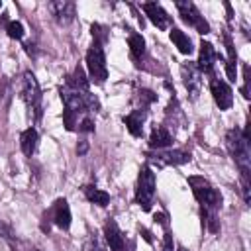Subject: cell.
Returning <instances> with one entry per match:
<instances>
[{"mask_svg":"<svg viewBox=\"0 0 251 251\" xmlns=\"http://www.w3.org/2000/svg\"><path fill=\"white\" fill-rule=\"evenodd\" d=\"M226 145L229 155L233 157V161L237 163V167L241 169V175L249 176L251 171V157H249V139L243 135V131H239L237 127L229 129L226 133Z\"/></svg>","mask_w":251,"mask_h":251,"instance_id":"cell-1","label":"cell"},{"mask_svg":"<svg viewBox=\"0 0 251 251\" xmlns=\"http://www.w3.org/2000/svg\"><path fill=\"white\" fill-rule=\"evenodd\" d=\"M188 184L192 188L194 198L200 202L202 210L208 212H218L222 206V194L202 176H188Z\"/></svg>","mask_w":251,"mask_h":251,"instance_id":"cell-2","label":"cell"},{"mask_svg":"<svg viewBox=\"0 0 251 251\" xmlns=\"http://www.w3.org/2000/svg\"><path fill=\"white\" fill-rule=\"evenodd\" d=\"M155 196V173L151 171L149 165H143L137 176V188H135V202L143 208L149 210L153 204Z\"/></svg>","mask_w":251,"mask_h":251,"instance_id":"cell-3","label":"cell"},{"mask_svg":"<svg viewBox=\"0 0 251 251\" xmlns=\"http://www.w3.org/2000/svg\"><path fill=\"white\" fill-rule=\"evenodd\" d=\"M22 94L25 100V106L29 110V116H33V120L37 122L41 118V90L37 84V78L33 76V73H24V84H22Z\"/></svg>","mask_w":251,"mask_h":251,"instance_id":"cell-4","label":"cell"},{"mask_svg":"<svg viewBox=\"0 0 251 251\" xmlns=\"http://www.w3.org/2000/svg\"><path fill=\"white\" fill-rule=\"evenodd\" d=\"M86 69L90 75V80L96 84H102L108 78V69H106V57L100 47V43H94L86 51Z\"/></svg>","mask_w":251,"mask_h":251,"instance_id":"cell-5","label":"cell"},{"mask_svg":"<svg viewBox=\"0 0 251 251\" xmlns=\"http://www.w3.org/2000/svg\"><path fill=\"white\" fill-rule=\"evenodd\" d=\"M192 157L188 151H180V149H173V151H163L157 149V153H147V161L157 165V167H169V165H182L188 163Z\"/></svg>","mask_w":251,"mask_h":251,"instance_id":"cell-6","label":"cell"},{"mask_svg":"<svg viewBox=\"0 0 251 251\" xmlns=\"http://www.w3.org/2000/svg\"><path fill=\"white\" fill-rule=\"evenodd\" d=\"M175 6H176V10L180 12V16H182V20H184L186 24L194 25L200 33H208V31H210L208 22L204 20V16H200L198 8H196L192 2H176Z\"/></svg>","mask_w":251,"mask_h":251,"instance_id":"cell-7","label":"cell"},{"mask_svg":"<svg viewBox=\"0 0 251 251\" xmlns=\"http://www.w3.org/2000/svg\"><path fill=\"white\" fill-rule=\"evenodd\" d=\"M210 90H212V96H214V100H216V104H218L220 110L231 108V104H233V92H231V88H229V84L226 80L212 78L210 80Z\"/></svg>","mask_w":251,"mask_h":251,"instance_id":"cell-8","label":"cell"},{"mask_svg":"<svg viewBox=\"0 0 251 251\" xmlns=\"http://www.w3.org/2000/svg\"><path fill=\"white\" fill-rule=\"evenodd\" d=\"M180 73H182V80H184V86H186L190 98H196L200 94V86H202V78H200L202 75H200L198 67L188 61V63H182Z\"/></svg>","mask_w":251,"mask_h":251,"instance_id":"cell-9","label":"cell"},{"mask_svg":"<svg viewBox=\"0 0 251 251\" xmlns=\"http://www.w3.org/2000/svg\"><path fill=\"white\" fill-rule=\"evenodd\" d=\"M49 218H51V222H53L57 227L69 229V226H71V208H69V204H67L65 198L55 200V204H53L51 210H49Z\"/></svg>","mask_w":251,"mask_h":251,"instance_id":"cell-10","label":"cell"},{"mask_svg":"<svg viewBox=\"0 0 251 251\" xmlns=\"http://www.w3.org/2000/svg\"><path fill=\"white\" fill-rule=\"evenodd\" d=\"M143 12L147 14V18H149L159 29H169V27H171V16L163 10L161 4H157V2H145V4H143Z\"/></svg>","mask_w":251,"mask_h":251,"instance_id":"cell-11","label":"cell"},{"mask_svg":"<svg viewBox=\"0 0 251 251\" xmlns=\"http://www.w3.org/2000/svg\"><path fill=\"white\" fill-rule=\"evenodd\" d=\"M49 10L51 14L55 16V20L59 24H71L73 18H75V2H69V0H55V2H49Z\"/></svg>","mask_w":251,"mask_h":251,"instance_id":"cell-12","label":"cell"},{"mask_svg":"<svg viewBox=\"0 0 251 251\" xmlns=\"http://www.w3.org/2000/svg\"><path fill=\"white\" fill-rule=\"evenodd\" d=\"M104 235H106V241H108L112 251H126V241H124V235H122V231H120L116 222L110 220L104 226Z\"/></svg>","mask_w":251,"mask_h":251,"instance_id":"cell-13","label":"cell"},{"mask_svg":"<svg viewBox=\"0 0 251 251\" xmlns=\"http://www.w3.org/2000/svg\"><path fill=\"white\" fill-rule=\"evenodd\" d=\"M216 51H214V47H212V43H208V41H202L200 43V57H198V71L200 73H212V69H214V63H216Z\"/></svg>","mask_w":251,"mask_h":251,"instance_id":"cell-14","label":"cell"},{"mask_svg":"<svg viewBox=\"0 0 251 251\" xmlns=\"http://www.w3.org/2000/svg\"><path fill=\"white\" fill-rule=\"evenodd\" d=\"M173 143V135L169 133V129L165 126H157L153 127L151 131V137H149V147L151 149H165Z\"/></svg>","mask_w":251,"mask_h":251,"instance_id":"cell-15","label":"cell"},{"mask_svg":"<svg viewBox=\"0 0 251 251\" xmlns=\"http://www.w3.org/2000/svg\"><path fill=\"white\" fill-rule=\"evenodd\" d=\"M143 120H145V110L135 108L131 114H127V116L124 118V124L127 126V129H129L131 135L139 137L141 131H143Z\"/></svg>","mask_w":251,"mask_h":251,"instance_id":"cell-16","label":"cell"},{"mask_svg":"<svg viewBox=\"0 0 251 251\" xmlns=\"http://www.w3.org/2000/svg\"><path fill=\"white\" fill-rule=\"evenodd\" d=\"M171 41L176 45V49L180 51V53H184V55H190L192 53V41H190V37L184 33V31H180V29H176V27H173L171 29Z\"/></svg>","mask_w":251,"mask_h":251,"instance_id":"cell-17","label":"cell"},{"mask_svg":"<svg viewBox=\"0 0 251 251\" xmlns=\"http://www.w3.org/2000/svg\"><path fill=\"white\" fill-rule=\"evenodd\" d=\"M226 39V49H227V63H226V73L229 76V80H235L237 76V57H235V49H233V43H231V37L226 33L224 35Z\"/></svg>","mask_w":251,"mask_h":251,"instance_id":"cell-18","label":"cell"},{"mask_svg":"<svg viewBox=\"0 0 251 251\" xmlns=\"http://www.w3.org/2000/svg\"><path fill=\"white\" fill-rule=\"evenodd\" d=\"M69 88L73 90H78V92H88V80L84 78V71L80 67H76L73 71V75L67 76V82H65Z\"/></svg>","mask_w":251,"mask_h":251,"instance_id":"cell-19","label":"cell"},{"mask_svg":"<svg viewBox=\"0 0 251 251\" xmlns=\"http://www.w3.org/2000/svg\"><path fill=\"white\" fill-rule=\"evenodd\" d=\"M20 145H22L24 155H25V157H31L33 151H35V147H37V131H35L33 127H27V129L22 133V137H20Z\"/></svg>","mask_w":251,"mask_h":251,"instance_id":"cell-20","label":"cell"},{"mask_svg":"<svg viewBox=\"0 0 251 251\" xmlns=\"http://www.w3.org/2000/svg\"><path fill=\"white\" fill-rule=\"evenodd\" d=\"M82 192H84V196H86L90 202H94V204H98V206H106V204L110 202V194L104 192V190H100V188H96V186H84Z\"/></svg>","mask_w":251,"mask_h":251,"instance_id":"cell-21","label":"cell"},{"mask_svg":"<svg viewBox=\"0 0 251 251\" xmlns=\"http://www.w3.org/2000/svg\"><path fill=\"white\" fill-rule=\"evenodd\" d=\"M129 51H131V57L137 61V59H141L143 57V53H145V41H143V37L141 35H137V33H131L129 35Z\"/></svg>","mask_w":251,"mask_h":251,"instance_id":"cell-22","label":"cell"},{"mask_svg":"<svg viewBox=\"0 0 251 251\" xmlns=\"http://www.w3.org/2000/svg\"><path fill=\"white\" fill-rule=\"evenodd\" d=\"M6 31H8V35H10L12 39H22V37H24V25H22L20 22H8Z\"/></svg>","mask_w":251,"mask_h":251,"instance_id":"cell-23","label":"cell"},{"mask_svg":"<svg viewBox=\"0 0 251 251\" xmlns=\"http://www.w3.org/2000/svg\"><path fill=\"white\" fill-rule=\"evenodd\" d=\"M155 98H157V96H155L151 90H139V92H137V100L141 102V110H145L147 104L155 102Z\"/></svg>","mask_w":251,"mask_h":251,"instance_id":"cell-24","label":"cell"},{"mask_svg":"<svg viewBox=\"0 0 251 251\" xmlns=\"http://www.w3.org/2000/svg\"><path fill=\"white\" fill-rule=\"evenodd\" d=\"M78 131H82V133H88V131H94V122L86 116V118H82L80 122H78Z\"/></svg>","mask_w":251,"mask_h":251,"instance_id":"cell-25","label":"cell"},{"mask_svg":"<svg viewBox=\"0 0 251 251\" xmlns=\"http://www.w3.org/2000/svg\"><path fill=\"white\" fill-rule=\"evenodd\" d=\"M82 251H102V247H100V243H98V239H96V237H90V239L84 243Z\"/></svg>","mask_w":251,"mask_h":251,"instance_id":"cell-26","label":"cell"},{"mask_svg":"<svg viewBox=\"0 0 251 251\" xmlns=\"http://www.w3.org/2000/svg\"><path fill=\"white\" fill-rule=\"evenodd\" d=\"M161 251H173V235L171 233H165V243H163Z\"/></svg>","mask_w":251,"mask_h":251,"instance_id":"cell-27","label":"cell"},{"mask_svg":"<svg viewBox=\"0 0 251 251\" xmlns=\"http://www.w3.org/2000/svg\"><path fill=\"white\" fill-rule=\"evenodd\" d=\"M245 82H247V67H245ZM243 96H245V98H249V90H247L245 86H243Z\"/></svg>","mask_w":251,"mask_h":251,"instance_id":"cell-28","label":"cell"},{"mask_svg":"<svg viewBox=\"0 0 251 251\" xmlns=\"http://www.w3.org/2000/svg\"><path fill=\"white\" fill-rule=\"evenodd\" d=\"M176 251H186V249H184V247H178V249H176Z\"/></svg>","mask_w":251,"mask_h":251,"instance_id":"cell-29","label":"cell"},{"mask_svg":"<svg viewBox=\"0 0 251 251\" xmlns=\"http://www.w3.org/2000/svg\"><path fill=\"white\" fill-rule=\"evenodd\" d=\"M29 251H39V249H29Z\"/></svg>","mask_w":251,"mask_h":251,"instance_id":"cell-30","label":"cell"},{"mask_svg":"<svg viewBox=\"0 0 251 251\" xmlns=\"http://www.w3.org/2000/svg\"><path fill=\"white\" fill-rule=\"evenodd\" d=\"M0 6H2V4H0Z\"/></svg>","mask_w":251,"mask_h":251,"instance_id":"cell-31","label":"cell"}]
</instances>
